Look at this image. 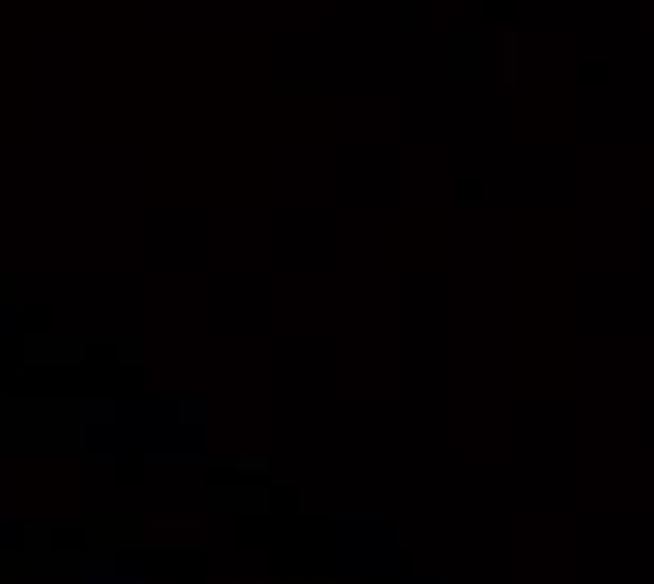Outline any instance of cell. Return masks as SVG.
Instances as JSON below:
<instances>
[{
	"mask_svg": "<svg viewBox=\"0 0 654 584\" xmlns=\"http://www.w3.org/2000/svg\"><path fill=\"white\" fill-rule=\"evenodd\" d=\"M391 18H396V23H408V18H414V7H408V0H396V7H391Z\"/></svg>",
	"mask_w": 654,
	"mask_h": 584,
	"instance_id": "1",
	"label": "cell"
}]
</instances>
